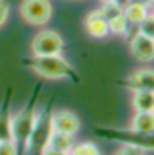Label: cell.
I'll use <instances>...</instances> for the list:
<instances>
[{"label": "cell", "mask_w": 154, "mask_h": 155, "mask_svg": "<svg viewBox=\"0 0 154 155\" xmlns=\"http://www.w3.org/2000/svg\"><path fill=\"white\" fill-rule=\"evenodd\" d=\"M84 29L94 38H103L110 33L108 30V21L105 19L99 10L89 13L84 19Z\"/></svg>", "instance_id": "10"}, {"label": "cell", "mask_w": 154, "mask_h": 155, "mask_svg": "<svg viewBox=\"0 0 154 155\" xmlns=\"http://www.w3.org/2000/svg\"><path fill=\"white\" fill-rule=\"evenodd\" d=\"M73 144H75L73 135H67V133H60V131H54V130H53L50 139H48L46 147L54 149V150H59V152L70 153Z\"/></svg>", "instance_id": "13"}, {"label": "cell", "mask_w": 154, "mask_h": 155, "mask_svg": "<svg viewBox=\"0 0 154 155\" xmlns=\"http://www.w3.org/2000/svg\"><path fill=\"white\" fill-rule=\"evenodd\" d=\"M10 15V3L8 0H0V27L5 24V21L8 19Z\"/></svg>", "instance_id": "22"}, {"label": "cell", "mask_w": 154, "mask_h": 155, "mask_svg": "<svg viewBox=\"0 0 154 155\" xmlns=\"http://www.w3.org/2000/svg\"><path fill=\"white\" fill-rule=\"evenodd\" d=\"M115 155H143V150L138 149V147H134V146L122 144V147Z\"/></svg>", "instance_id": "21"}, {"label": "cell", "mask_w": 154, "mask_h": 155, "mask_svg": "<svg viewBox=\"0 0 154 155\" xmlns=\"http://www.w3.org/2000/svg\"><path fill=\"white\" fill-rule=\"evenodd\" d=\"M40 155H70V153H65V152H59V150H54V149H50V147H45L43 152Z\"/></svg>", "instance_id": "23"}, {"label": "cell", "mask_w": 154, "mask_h": 155, "mask_svg": "<svg viewBox=\"0 0 154 155\" xmlns=\"http://www.w3.org/2000/svg\"><path fill=\"white\" fill-rule=\"evenodd\" d=\"M70 155H102V153L94 143H80L73 144Z\"/></svg>", "instance_id": "17"}, {"label": "cell", "mask_w": 154, "mask_h": 155, "mask_svg": "<svg viewBox=\"0 0 154 155\" xmlns=\"http://www.w3.org/2000/svg\"><path fill=\"white\" fill-rule=\"evenodd\" d=\"M129 25L130 24L127 22V19H125L122 11L108 19V30L111 33H115V35H127Z\"/></svg>", "instance_id": "16"}, {"label": "cell", "mask_w": 154, "mask_h": 155, "mask_svg": "<svg viewBox=\"0 0 154 155\" xmlns=\"http://www.w3.org/2000/svg\"><path fill=\"white\" fill-rule=\"evenodd\" d=\"M130 128L135 131H154V111H135L130 120Z\"/></svg>", "instance_id": "12"}, {"label": "cell", "mask_w": 154, "mask_h": 155, "mask_svg": "<svg viewBox=\"0 0 154 155\" xmlns=\"http://www.w3.org/2000/svg\"><path fill=\"white\" fill-rule=\"evenodd\" d=\"M102 3H108V2H111V0H100Z\"/></svg>", "instance_id": "26"}, {"label": "cell", "mask_w": 154, "mask_h": 155, "mask_svg": "<svg viewBox=\"0 0 154 155\" xmlns=\"http://www.w3.org/2000/svg\"><path fill=\"white\" fill-rule=\"evenodd\" d=\"M41 90V84L37 86V90L33 92L30 97L29 103L21 109L15 117H11V124H10V131H11V139L16 143L18 147L24 150V147L27 144V139L32 131V127L35 122V116H37V101H38V95Z\"/></svg>", "instance_id": "2"}, {"label": "cell", "mask_w": 154, "mask_h": 155, "mask_svg": "<svg viewBox=\"0 0 154 155\" xmlns=\"http://www.w3.org/2000/svg\"><path fill=\"white\" fill-rule=\"evenodd\" d=\"M99 11H100V15H102L105 19L108 21L110 18H113L115 15H118V13H121L122 10H121L118 5H115L113 2H108V3H103V6H102V8H100Z\"/></svg>", "instance_id": "20"}, {"label": "cell", "mask_w": 154, "mask_h": 155, "mask_svg": "<svg viewBox=\"0 0 154 155\" xmlns=\"http://www.w3.org/2000/svg\"><path fill=\"white\" fill-rule=\"evenodd\" d=\"M51 124H53L54 131L67 133V135H73V136L80 131V127H81V122L76 117V114L72 111H67V109L53 111Z\"/></svg>", "instance_id": "7"}, {"label": "cell", "mask_w": 154, "mask_h": 155, "mask_svg": "<svg viewBox=\"0 0 154 155\" xmlns=\"http://www.w3.org/2000/svg\"><path fill=\"white\" fill-rule=\"evenodd\" d=\"M132 106L135 111H154V92L135 90L132 98Z\"/></svg>", "instance_id": "14"}, {"label": "cell", "mask_w": 154, "mask_h": 155, "mask_svg": "<svg viewBox=\"0 0 154 155\" xmlns=\"http://www.w3.org/2000/svg\"><path fill=\"white\" fill-rule=\"evenodd\" d=\"M95 133L103 139L119 144H127L142 149L143 152L154 150V131H135V130H118V128H95Z\"/></svg>", "instance_id": "4"}, {"label": "cell", "mask_w": 154, "mask_h": 155, "mask_svg": "<svg viewBox=\"0 0 154 155\" xmlns=\"http://www.w3.org/2000/svg\"><path fill=\"white\" fill-rule=\"evenodd\" d=\"M138 32L143 33L145 37L154 40V15H148L138 24Z\"/></svg>", "instance_id": "18"}, {"label": "cell", "mask_w": 154, "mask_h": 155, "mask_svg": "<svg viewBox=\"0 0 154 155\" xmlns=\"http://www.w3.org/2000/svg\"><path fill=\"white\" fill-rule=\"evenodd\" d=\"M122 13H124V16H125L129 24L138 25L146 16H148V3L132 0V2L122 10Z\"/></svg>", "instance_id": "11"}, {"label": "cell", "mask_w": 154, "mask_h": 155, "mask_svg": "<svg viewBox=\"0 0 154 155\" xmlns=\"http://www.w3.org/2000/svg\"><path fill=\"white\" fill-rule=\"evenodd\" d=\"M145 3H154V0H143Z\"/></svg>", "instance_id": "25"}, {"label": "cell", "mask_w": 154, "mask_h": 155, "mask_svg": "<svg viewBox=\"0 0 154 155\" xmlns=\"http://www.w3.org/2000/svg\"><path fill=\"white\" fill-rule=\"evenodd\" d=\"M51 114H53V100L50 104L37 112L35 122L32 127V131L27 139V144L24 147L26 155H40L48 144L51 133H53V124H51Z\"/></svg>", "instance_id": "3"}, {"label": "cell", "mask_w": 154, "mask_h": 155, "mask_svg": "<svg viewBox=\"0 0 154 155\" xmlns=\"http://www.w3.org/2000/svg\"><path fill=\"white\" fill-rule=\"evenodd\" d=\"M111 2H113L115 5H118V6H119V8L121 10H124L125 8V6H127L130 2H132V0H111Z\"/></svg>", "instance_id": "24"}, {"label": "cell", "mask_w": 154, "mask_h": 155, "mask_svg": "<svg viewBox=\"0 0 154 155\" xmlns=\"http://www.w3.org/2000/svg\"><path fill=\"white\" fill-rule=\"evenodd\" d=\"M30 46L33 55H56L64 51L65 43L57 32L41 30L33 37Z\"/></svg>", "instance_id": "6"}, {"label": "cell", "mask_w": 154, "mask_h": 155, "mask_svg": "<svg viewBox=\"0 0 154 155\" xmlns=\"http://www.w3.org/2000/svg\"><path fill=\"white\" fill-rule=\"evenodd\" d=\"M10 124H11V112H10V95H8L3 106L0 108V141L11 139Z\"/></svg>", "instance_id": "15"}, {"label": "cell", "mask_w": 154, "mask_h": 155, "mask_svg": "<svg viewBox=\"0 0 154 155\" xmlns=\"http://www.w3.org/2000/svg\"><path fill=\"white\" fill-rule=\"evenodd\" d=\"M19 13L27 24L43 25L53 16V6L50 0H22L19 5Z\"/></svg>", "instance_id": "5"}, {"label": "cell", "mask_w": 154, "mask_h": 155, "mask_svg": "<svg viewBox=\"0 0 154 155\" xmlns=\"http://www.w3.org/2000/svg\"><path fill=\"white\" fill-rule=\"evenodd\" d=\"M24 65L33 70L37 74L46 78V79H72L78 82V76L75 73V68L60 54L32 55V57L24 60Z\"/></svg>", "instance_id": "1"}, {"label": "cell", "mask_w": 154, "mask_h": 155, "mask_svg": "<svg viewBox=\"0 0 154 155\" xmlns=\"http://www.w3.org/2000/svg\"><path fill=\"white\" fill-rule=\"evenodd\" d=\"M125 89L130 90H149L154 92V68H140L125 79L121 81Z\"/></svg>", "instance_id": "8"}, {"label": "cell", "mask_w": 154, "mask_h": 155, "mask_svg": "<svg viewBox=\"0 0 154 155\" xmlns=\"http://www.w3.org/2000/svg\"><path fill=\"white\" fill-rule=\"evenodd\" d=\"M0 155H19V147L13 139L0 141Z\"/></svg>", "instance_id": "19"}, {"label": "cell", "mask_w": 154, "mask_h": 155, "mask_svg": "<svg viewBox=\"0 0 154 155\" xmlns=\"http://www.w3.org/2000/svg\"><path fill=\"white\" fill-rule=\"evenodd\" d=\"M130 52L138 62H152L154 60V40L145 37L137 32L130 38Z\"/></svg>", "instance_id": "9"}]
</instances>
